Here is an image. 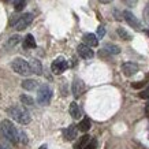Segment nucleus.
<instances>
[{"mask_svg":"<svg viewBox=\"0 0 149 149\" xmlns=\"http://www.w3.org/2000/svg\"><path fill=\"white\" fill-rule=\"evenodd\" d=\"M38 149H48V146H47V145L44 144V145H41V146H40V148H38Z\"/></svg>","mask_w":149,"mask_h":149,"instance_id":"nucleus-32","label":"nucleus"},{"mask_svg":"<svg viewBox=\"0 0 149 149\" xmlns=\"http://www.w3.org/2000/svg\"><path fill=\"white\" fill-rule=\"evenodd\" d=\"M18 41H19V37H18V36H14V37H11V40H10V44L15 45V44H17Z\"/></svg>","mask_w":149,"mask_h":149,"instance_id":"nucleus-29","label":"nucleus"},{"mask_svg":"<svg viewBox=\"0 0 149 149\" xmlns=\"http://www.w3.org/2000/svg\"><path fill=\"white\" fill-rule=\"evenodd\" d=\"M32 22H33V14L32 13H26V14H23V15L19 17L18 21H17V23L14 25V27H15V30L21 32V30H23V29H26Z\"/></svg>","mask_w":149,"mask_h":149,"instance_id":"nucleus-6","label":"nucleus"},{"mask_svg":"<svg viewBox=\"0 0 149 149\" xmlns=\"http://www.w3.org/2000/svg\"><path fill=\"white\" fill-rule=\"evenodd\" d=\"M0 149H6V148H4V146H3L1 144H0Z\"/></svg>","mask_w":149,"mask_h":149,"instance_id":"nucleus-34","label":"nucleus"},{"mask_svg":"<svg viewBox=\"0 0 149 149\" xmlns=\"http://www.w3.org/2000/svg\"><path fill=\"white\" fill-rule=\"evenodd\" d=\"M37 44H36V40H34V37L32 34H26L25 37V40H23V48H27V49H30V48H36Z\"/></svg>","mask_w":149,"mask_h":149,"instance_id":"nucleus-16","label":"nucleus"},{"mask_svg":"<svg viewBox=\"0 0 149 149\" xmlns=\"http://www.w3.org/2000/svg\"><path fill=\"white\" fill-rule=\"evenodd\" d=\"M19 141H21V142H27L26 134H25V133H19Z\"/></svg>","mask_w":149,"mask_h":149,"instance_id":"nucleus-30","label":"nucleus"},{"mask_svg":"<svg viewBox=\"0 0 149 149\" xmlns=\"http://www.w3.org/2000/svg\"><path fill=\"white\" fill-rule=\"evenodd\" d=\"M3 1H6V3H10V1H13V0H3Z\"/></svg>","mask_w":149,"mask_h":149,"instance_id":"nucleus-33","label":"nucleus"},{"mask_svg":"<svg viewBox=\"0 0 149 149\" xmlns=\"http://www.w3.org/2000/svg\"><path fill=\"white\" fill-rule=\"evenodd\" d=\"M63 136H64V140L72 141L75 137H77V127L74 126V125H70L67 129L63 130Z\"/></svg>","mask_w":149,"mask_h":149,"instance_id":"nucleus-11","label":"nucleus"},{"mask_svg":"<svg viewBox=\"0 0 149 149\" xmlns=\"http://www.w3.org/2000/svg\"><path fill=\"white\" fill-rule=\"evenodd\" d=\"M11 67H13V70L17 74H19V75H25V77H27V75H30L32 74V67H30V63H27L26 60H23V59L21 58H17L13 60V63H11Z\"/></svg>","mask_w":149,"mask_h":149,"instance_id":"nucleus-3","label":"nucleus"},{"mask_svg":"<svg viewBox=\"0 0 149 149\" xmlns=\"http://www.w3.org/2000/svg\"><path fill=\"white\" fill-rule=\"evenodd\" d=\"M84 42L89 47H97L99 45V40H97V36L92 34V33H86L84 34Z\"/></svg>","mask_w":149,"mask_h":149,"instance_id":"nucleus-12","label":"nucleus"},{"mask_svg":"<svg viewBox=\"0 0 149 149\" xmlns=\"http://www.w3.org/2000/svg\"><path fill=\"white\" fill-rule=\"evenodd\" d=\"M88 142H89V136L85 134V136H82L81 138L77 141V144L74 145V149H82L86 144H88Z\"/></svg>","mask_w":149,"mask_h":149,"instance_id":"nucleus-19","label":"nucleus"},{"mask_svg":"<svg viewBox=\"0 0 149 149\" xmlns=\"http://www.w3.org/2000/svg\"><path fill=\"white\" fill-rule=\"evenodd\" d=\"M68 111H70V115H71L74 119H79V118H81V109H79V107H78V104L75 103V101H72V103L70 104Z\"/></svg>","mask_w":149,"mask_h":149,"instance_id":"nucleus-15","label":"nucleus"},{"mask_svg":"<svg viewBox=\"0 0 149 149\" xmlns=\"http://www.w3.org/2000/svg\"><path fill=\"white\" fill-rule=\"evenodd\" d=\"M146 34H148V36H149V29H148V30H146Z\"/></svg>","mask_w":149,"mask_h":149,"instance_id":"nucleus-35","label":"nucleus"},{"mask_svg":"<svg viewBox=\"0 0 149 149\" xmlns=\"http://www.w3.org/2000/svg\"><path fill=\"white\" fill-rule=\"evenodd\" d=\"M96 148H97V140L93 138V140L89 141V142H88L82 149H96Z\"/></svg>","mask_w":149,"mask_h":149,"instance_id":"nucleus-23","label":"nucleus"},{"mask_svg":"<svg viewBox=\"0 0 149 149\" xmlns=\"http://www.w3.org/2000/svg\"><path fill=\"white\" fill-rule=\"evenodd\" d=\"M144 19H145V22L149 23V4H146L144 8Z\"/></svg>","mask_w":149,"mask_h":149,"instance_id":"nucleus-25","label":"nucleus"},{"mask_svg":"<svg viewBox=\"0 0 149 149\" xmlns=\"http://www.w3.org/2000/svg\"><path fill=\"white\" fill-rule=\"evenodd\" d=\"M72 95H74V97L75 99H78L79 96L85 92V84H84V81L82 79H79V78H74V81H72Z\"/></svg>","mask_w":149,"mask_h":149,"instance_id":"nucleus-8","label":"nucleus"},{"mask_svg":"<svg viewBox=\"0 0 149 149\" xmlns=\"http://www.w3.org/2000/svg\"><path fill=\"white\" fill-rule=\"evenodd\" d=\"M67 67H68L67 60H66L64 58H62V56L56 58L54 62H52V64H51V70H52V72H54V74H56V75L62 74V72H64L66 70H67Z\"/></svg>","mask_w":149,"mask_h":149,"instance_id":"nucleus-5","label":"nucleus"},{"mask_svg":"<svg viewBox=\"0 0 149 149\" xmlns=\"http://www.w3.org/2000/svg\"><path fill=\"white\" fill-rule=\"evenodd\" d=\"M22 88L26 91H34L38 88V82L34 81V79H25L22 82Z\"/></svg>","mask_w":149,"mask_h":149,"instance_id":"nucleus-17","label":"nucleus"},{"mask_svg":"<svg viewBox=\"0 0 149 149\" xmlns=\"http://www.w3.org/2000/svg\"><path fill=\"white\" fill-rule=\"evenodd\" d=\"M52 99V89L48 85L40 86V89L37 92V103L40 105H48Z\"/></svg>","mask_w":149,"mask_h":149,"instance_id":"nucleus-4","label":"nucleus"},{"mask_svg":"<svg viewBox=\"0 0 149 149\" xmlns=\"http://www.w3.org/2000/svg\"><path fill=\"white\" fill-rule=\"evenodd\" d=\"M101 54H108V55H118L120 52V48L115 44H105L104 45V49L100 51Z\"/></svg>","mask_w":149,"mask_h":149,"instance_id":"nucleus-13","label":"nucleus"},{"mask_svg":"<svg viewBox=\"0 0 149 149\" xmlns=\"http://www.w3.org/2000/svg\"><path fill=\"white\" fill-rule=\"evenodd\" d=\"M25 7H26V0H15L14 1V8H15L17 13L22 11Z\"/></svg>","mask_w":149,"mask_h":149,"instance_id":"nucleus-21","label":"nucleus"},{"mask_svg":"<svg viewBox=\"0 0 149 149\" xmlns=\"http://www.w3.org/2000/svg\"><path fill=\"white\" fill-rule=\"evenodd\" d=\"M7 112L14 120H17L21 125H27L30 123L32 118H30V113L26 108H23L22 105H14V107H10L7 109Z\"/></svg>","mask_w":149,"mask_h":149,"instance_id":"nucleus-1","label":"nucleus"},{"mask_svg":"<svg viewBox=\"0 0 149 149\" xmlns=\"http://www.w3.org/2000/svg\"><path fill=\"white\" fill-rule=\"evenodd\" d=\"M100 1H101V3H104V4H108V3H111L112 0H100Z\"/></svg>","mask_w":149,"mask_h":149,"instance_id":"nucleus-31","label":"nucleus"},{"mask_svg":"<svg viewBox=\"0 0 149 149\" xmlns=\"http://www.w3.org/2000/svg\"><path fill=\"white\" fill-rule=\"evenodd\" d=\"M118 34H119V37L122 38V40H126V41H130L131 40V34L127 30H125L123 27H118Z\"/></svg>","mask_w":149,"mask_h":149,"instance_id":"nucleus-20","label":"nucleus"},{"mask_svg":"<svg viewBox=\"0 0 149 149\" xmlns=\"http://www.w3.org/2000/svg\"><path fill=\"white\" fill-rule=\"evenodd\" d=\"M77 52L82 59H92L95 56V52L92 51V47L86 45V44H79L77 47Z\"/></svg>","mask_w":149,"mask_h":149,"instance_id":"nucleus-9","label":"nucleus"},{"mask_svg":"<svg viewBox=\"0 0 149 149\" xmlns=\"http://www.w3.org/2000/svg\"><path fill=\"white\" fill-rule=\"evenodd\" d=\"M30 67H32V71L36 74V75H41L42 74V64H41L40 60L37 59H32L30 62Z\"/></svg>","mask_w":149,"mask_h":149,"instance_id":"nucleus-14","label":"nucleus"},{"mask_svg":"<svg viewBox=\"0 0 149 149\" xmlns=\"http://www.w3.org/2000/svg\"><path fill=\"white\" fill-rule=\"evenodd\" d=\"M104 36H105V27H104V26H99V27H97V37L103 38Z\"/></svg>","mask_w":149,"mask_h":149,"instance_id":"nucleus-24","label":"nucleus"},{"mask_svg":"<svg viewBox=\"0 0 149 149\" xmlns=\"http://www.w3.org/2000/svg\"><path fill=\"white\" fill-rule=\"evenodd\" d=\"M145 84H146V81H141V82H137V84H131V86H133L134 89H140V88H142Z\"/></svg>","mask_w":149,"mask_h":149,"instance_id":"nucleus-28","label":"nucleus"},{"mask_svg":"<svg viewBox=\"0 0 149 149\" xmlns=\"http://www.w3.org/2000/svg\"><path fill=\"white\" fill-rule=\"evenodd\" d=\"M140 97H141V99H149V86L146 88V89H144V91L141 92Z\"/></svg>","mask_w":149,"mask_h":149,"instance_id":"nucleus-27","label":"nucleus"},{"mask_svg":"<svg viewBox=\"0 0 149 149\" xmlns=\"http://www.w3.org/2000/svg\"><path fill=\"white\" fill-rule=\"evenodd\" d=\"M137 71H138V66L136 63H133V62H126V63L122 64V72L126 77L134 75Z\"/></svg>","mask_w":149,"mask_h":149,"instance_id":"nucleus-10","label":"nucleus"},{"mask_svg":"<svg viewBox=\"0 0 149 149\" xmlns=\"http://www.w3.org/2000/svg\"><path fill=\"white\" fill-rule=\"evenodd\" d=\"M89 129H91V120H89V118L82 119L81 122H79V125H78V130L86 133V131H89Z\"/></svg>","mask_w":149,"mask_h":149,"instance_id":"nucleus-18","label":"nucleus"},{"mask_svg":"<svg viewBox=\"0 0 149 149\" xmlns=\"http://www.w3.org/2000/svg\"><path fill=\"white\" fill-rule=\"evenodd\" d=\"M122 1L127 6V7H134V6L137 4V1H138V0H122Z\"/></svg>","mask_w":149,"mask_h":149,"instance_id":"nucleus-26","label":"nucleus"},{"mask_svg":"<svg viewBox=\"0 0 149 149\" xmlns=\"http://www.w3.org/2000/svg\"><path fill=\"white\" fill-rule=\"evenodd\" d=\"M122 15H123V19H125L131 27H134L136 30H141V22L137 19V17L131 13V11L126 10V11H123L122 13Z\"/></svg>","mask_w":149,"mask_h":149,"instance_id":"nucleus-7","label":"nucleus"},{"mask_svg":"<svg viewBox=\"0 0 149 149\" xmlns=\"http://www.w3.org/2000/svg\"><path fill=\"white\" fill-rule=\"evenodd\" d=\"M0 129L3 131V134L10 142H13V144H17L19 141V133L18 130L15 129V126L13 125V122H10L7 119H4L3 122L0 123Z\"/></svg>","mask_w":149,"mask_h":149,"instance_id":"nucleus-2","label":"nucleus"},{"mask_svg":"<svg viewBox=\"0 0 149 149\" xmlns=\"http://www.w3.org/2000/svg\"><path fill=\"white\" fill-rule=\"evenodd\" d=\"M19 99H21V101H22L23 104H26V105H33V104H34V100H33L32 97L26 96V95H22Z\"/></svg>","mask_w":149,"mask_h":149,"instance_id":"nucleus-22","label":"nucleus"}]
</instances>
